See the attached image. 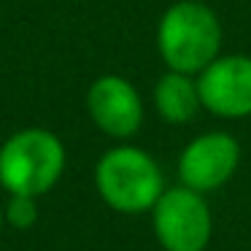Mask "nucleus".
I'll list each match as a JSON object with an SVG mask.
<instances>
[{"label":"nucleus","mask_w":251,"mask_h":251,"mask_svg":"<svg viewBox=\"0 0 251 251\" xmlns=\"http://www.w3.org/2000/svg\"><path fill=\"white\" fill-rule=\"evenodd\" d=\"M3 229H6V219H3V205H0V235H3Z\"/></svg>","instance_id":"10"},{"label":"nucleus","mask_w":251,"mask_h":251,"mask_svg":"<svg viewBox=\"0 0 251 251\" xmlns=\"http://www.w3.org/2000/svg\"><path fill=\"white\" fill-rule=\"evenodd\" d=\"M3 219L6 227L11 229H33L41 219V208H38V197H27V195H8L6 205H3Z\"/></svg>","instance_id":"9"},{"label":"nucleus","mask_w":251,"mask_h":251,"mask_svg":"<svg viewBox=\"0 0 251 251\" xmlns=\"http://www.w3.org/2000/svg\"><path fill=\"white\" fill-rule=\"evenodd\" d=\"M87 114L103 135L114 141H130L143 127V98L135 84L125 76L105 73L87 89Z\"/></svg>","instance_id":"6"},{"label":"nucleus","mask_w":251,"mask_h":251,"mask_svg":"<svg viewBox=\"0 0 251 251\" xmlns=\"http://www.w3.org/2000/svg\"><path fill=\"white\" fill-rule=\"evenodd\" d=\"M151 229L165 251H205L213 238V216L205 195L189 186H168L154 202Z\"/></svg>","instance_id":"4"},{"label":"nucleus","mask_w":251,"mask_h":251,"mask_svg":"<svg viewBox=\"0 0 251 251\" xmlns=\"http://www.w3.org/2000/svg\"><path fill=\"white\" fill-rule=\"evenodd\" d=\"M65 143L46 127H25L0 143V186L6 195H49L65 176Z\"/></svg>","instance_id":"2"},{"label":"nucleus","mask_w":251,"mask_h":251,"mask_svg":"<svg viewBox=\"0 0 251 251\" xmlns=\"http://www.w3.org/2000/svg\"><path fill=\"white\" fill-rule=\"evenodd\" d=\"M151 103L162 122H168V125H189L202 111L197 76L165 71L151 89Z\"/></svg>","instance_id":"8"},{"label":"nucleus","mask_w":251,"mask_h":251,"mask_svg":"<svg viewBox=\"0 0 251 251\" xmlns=\"http://www.w3.org/2000/svg\"><path fill=\"white\" fill-rule=\"evenodd\" d=\"M95 189L111 211L138 216L151 211L168 186L159 162L146 149L119 143L95 165Z\"/></svg>","instance_id":"3"},{"label":"nucleus","mask_w":251,"mask_h":251,"mask_svg":"<svg viewBox=\"0 0 251 251\" xmlns=\"http://www.w3.org/2000/svg\"><path fill=\"white\" fill-rule=\"evenodd\" d=\"M240 165V143L224 130H211L192 138L178 154V178L184 186L208 195L235 176Z\"/></svg>","instance_id":"5"},{"label":"nucleus","mask_w":251,"mask_h":251,"mask_svg":"<svg viewBox=\"0 0 251 251\" xmlns=\"http://www.w3.org/2000/svg\"><path fill=\"white\" fill-rule=\"evenodd\" d=\"M197 87L208 114L219 119L251 116V57L219 54L205 71L197 73Z\"/></svg>","instance_id":"7"},{"label":"nucleus","mask_w":251,"mask_h":251,"mask_svg":"<svg viewBox=\"0 0 251 251\" xmlns=\"http://www.w3.org/2000/svg\"><path fill=\"white\" fill-rule=\"evenodd\" d=\"M224 46L219 14L202 0H176L157 22V51L168 71L197 76Z\"/></svg>","instance_id":"1"}]
</instances>
